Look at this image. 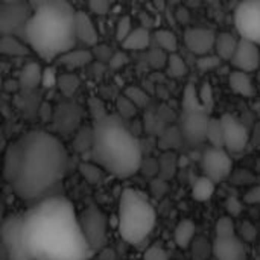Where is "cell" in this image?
Returning <instances> with one entry per match:
<instances>
[{"mask_svg": "<svg viewBox=\"0 0 260 260\" xmlns=\"http://www.w3.org/2000/svg\"><path fill=\"white\" fill-rule=\"evenodd\" d=\"M75 35L76 41H81L87 46H98L99 32L90 14L84 11L75 12Z\"/></svg>", "mask_w": 260, "mask_h": 260, "instance_id": "15", "label": "cell"}, {"mask_svg": "<svg viewBox=\"0 0 260 260\" xmlns=\"http://www.w3.org/2000/svg\"><path fill=\"white\" fill-rule=\"evenodd\" d=\"M0 53L8 56H23L29 53V47L18 38L12 35H5L0 38Z\"/></svg>", "mask_w": 260, "mask_h": 260, "instance_id": "23", "label": "cell"}, {"mask_svg": "<svg viewBox=\"0 0 260 260\" xmlns=\"http://www.w3.org/2000/svg\"><path fill=\"white\" fill-rule=\"evenodd\" d=\"M5 219H6V218H5V215H3V204L0 203V227H2V224L5 222Z\"/></svg>", "mask_w": 260, "mask_h": 260, "instance_id": "46", "label": "cell"}, {"mask_svg": "<svg viewBox=\"0 0 260 260\" xmlns=\"http://www.w3.org/2000/svg\"><path fill=\"white\" fill-rule=\"evenodd\" d=\"M69 169V152L53 134L41 129L15 139L6 151L3 174L14 193L37 201L52 192Z\"/></svg>", "mask_w": 260, "mask_h": 260, "instance_id": "1", "label": "cell"}, {"mask_svg": "<svg viewBox=\"0 0 260 260\" xmlns=\"http://www.w3.org/2000/svg\"><path fill=\"white\" fill-rule=\"evenodd\" d=\"M239 235H241V241L244 242H253L256 238H257V235H259V232H257V229L253 225V224H250V222H244L242 225H241V229H239Z\"/></svg>", "mask_w": 260, "mask_h": 260, "instance_id": "39", "label": "cell"}, {"mask_svg": "<svg viewBox=\"0 0 260 260\" xmlns=\"http://www.w3.org/2000/svg\"><path fill=\"white\" fill-rule=\"evenodd\" d=\"M166 61H168V55L163 50H160V49H155V50H152L149 53V62L155 69L166 67Z\"/></svg>", "mask_w": 260, "mask_h": 260, "instance_id": "42", "label": "cell"}, {"mask_svg": "<svg viewBox=\"0 0 260 260\" xmlns=\"http://www.w3.org/2000/svg\"><path fill=\"white\" fill-rule=\"evenodd\" d=\"M192 250H193V259L198 260V256L201 253V260H206L212 253V245L206 239H195L192 244Z\"/></svg>", "mask_w": 260, "mask_h": 260, "instance_id": "36", "label": "cell"}, {"mask_svg": "<svg viewBox=\"0 0 260 260\" xmlns=\"http://www.w3.org/2000/svg\"><path fill=\"white\" fill-rule=\"evenodd\" d=\"M143 259L145 260H169V256L166 253L165 248L158 247V245H152L149 247L145 254H143Z\"/></svg>", "mask_w": 260, "mask_h": 260, "instance_id": "41", "label": "cell"}, {"mask_svg": "<svg viewBox=\"0 0 260 260\" xmlns=\"http://www.w3.org/2000/svg\"><path fill=\"white\" fill-rule=\"evenodd\" d=\"M126 61H128V58H126V55L123 53V52H117V53H113V56H111V59L108 61V64L111 66V69H120V67H123L125 64H126Z\"/></svg>", "mask_w": 260, "mask_h": 260, "instance_id": "44", "label": "cell"}, {"mask_svg": "<svg viewBox=\"0 0 260 260\" xmlns=\"http://www.w3.org/2000/svg\"><path fill=\"white\" fill-rule=\"evenodd\" d=\"M91 157L104 172L117 178H129L142 166V146L120 117L96 119L91 133Z\"/></svg>", "mask_w": 260, "mask_h": 260, "instance_id": "4", "label": "cell"}, {"mask_svg": "<svg viewBox=\"0 0 260 260\" xmlns=\"http://www.w3.org/2000/svg\"><path fill=\"white\" fill-rule=\"evenodd\" d=\"M215 40L216 34L206 27H189L184 32L186 47L198 58L210 55V52L215 49Z\"/></svg>", "mask_w": 260, "mask_h": 260, "instance_id": "12", "label": "cell"}, {"mask_svg": "<svg viewBox=\"0 0 260 260\" xmlns=\"http://www.w3.org/2000/svg\"><path fill=\"white\" fill-rule=\"evenodd\" d=\"M183 113H207L200 102L198 88L193 84H187L183 93Z\"/></svg>", "mask_w": 260, "mask_h": 260, "instance_id": "25", "label": "cell"}, {"mask_svg": "<svg viewBox=\"0 0 260 260\" xmlns=\"http://www.w3.org/2000/svg\"><path fill=\"white\" fill-rule=\"evenodd\" d=\"M0 241L5 244L9 260H34L29 254L24 238V218L14 215L0 227Z\"/></svg>", "mask_w": 260, "mask_h": 260, "instance_id": "7", "label": "cell"}, {"mask_svg": "<svg viewBox=\"0 0 260 260\" xmlns=\"http://www.w3.org/2000/svg\"><path fill=\"white\" fill-rule=\"evenodd\" d=\"M201 166L204 171V177L212 180L215 184L230 178L233 172V160L225 149H206V152L203 154Z\"/></svg>", "mask_w": 260, "mask_h": 260, "instance_id": "9", "label": "cell"}, {"mask_svg": "<svg viewBox=\"0 0 260 260\" xmlns=\"http://www.w3.org/2000/svg\"><path fill=\"white\" fill-rule=\"evenodd\" d=\"M206 140H209V143L212 145L210 148L224 149V133H222V125H221L219 117H210L209 119Z\"/></svg>", "mask_w": 260, "mask_h": 260, "instance_id": "26", "label": "cell"}, {"mask_svg": "<svg viewBox=\"0 0 260 260\" xmlns=\"http://www.w3.org/2000/svg\"><path fill=\"white\" fill-rule=\"evenodd\" d=\"M236 235H238V232H236L233 218L221 216L216 222V238H232Z\"/></svg>", "mask_w": 260, "mask_h": 260, "instance_id": "30", "label": "cell"}, {"mask_svg": "<svg viewBox=\"0 0 260 260\" xmlns=\"http://www.w3.org/2000/svg\"><path fill=\"white\" fill-rule=\"evenodd\" d=\"M230 62L235 67V70H239V72H244L248 75L253 73L254 70L259 69L260 66L259 46L239 38L238 47H236L235 55L232 56Z\"/></svg>", "mask_w": 260, "mask_h": 260, "instance_id": "11", "label": "cell"}, {"mask_svg": "<svg viewBox=\"0 0 260 260\" xmlns=\"http://www.w3.org/2000/svg\"><path fill=\"white\" fill-rule=\"evenodd\" d=\"M238 43H239V38L232 32H219V34H216V40H215L216 56L221 61H230L232 56L235 55Z\"/></svg>", "mask_w": 260, "mask_h": 260, "instance_id": "20", "label": "cell"}, {"mask_svg": "<svg viewBox=\"0 0 260 260\" xmlns=\"http://www.w3.org/2000/svg\"><path fill=\"white\" fill-rule=\"evenodd\" d=\"M93 61V53L88 49H72L67 53L61 55L56 62L62 67H66L67 70H76V69H82L85 66H88Z\"/></svg>", "mask_w": 260, "mask_h": 260, "instance_id": "16", "label": "cell"}, {"mask_svg": "<svg viewBox=\"0 0 260 260\" xmlns=\"http://www.w3.org/2000/svg\"><path fill=\"white\" fill-rule=\"evenodd\" d=\"M151 41H152V35L146 27H134L122 43V49L128 52H142L149 47Z\"/></svg>", "mask_w": 260, "mask_h": 260, "instance_id": "18", "label": "cell"}, {"mask_svg": "<svg viewBox=\"0 0 260 260\" xmlns=\"http://www.w3.org/2000/svg\"><path fill=\"white\" fill-rule=\"evenodd\" d=\"M229 84H230V88L233 90V93H236L242 98H253L256 93L254 81H253L251 75H248V73L233 70L229 76Z\"/></svg>", "mask_w": 260, "mask_h": 260, "instance_id": "17", "label": "cell"}, {"mask_svg": "<svg viewBox=\"0 0 260 260\" xmlns=\"http://www.w3.org/2000/svg\"><path fill=\"white\" fill-rule=\"evenodd\" d=\"M225 209H227V216L230 218H235V216H239L244 210V206H242V201L238 200L236 197H230L227 201H225Z\"/></svg>", "mask_w": 260, "mask_h": 260, "instance_id": "40", "label": "cell"}, {"mask_svg": "<svg viewBox=\"0 0 260 260\" xmlns=\"http://www.w3.org/2000/svg\"><path fill=\"white\" fill-rule=\"evenodd\" d=\"M197 236V225L192 219H183L177 224L174 230V241L178 248L189 250Z\"/></svg>", "mask_w": 260, "mask_h": 260, "instance_id": "19", "label": "cell"}, {"mask_svg": "<svg viewBox=\"0 0 260 260\" xmlns=\"http://www.w3.org/2000/svg\"><path fill=\"white\" fill-rule=\"evenodd\" d=\"M58 85V72L53 66H47L41 73V87L46 90H52Z\"/></svg>", "mask_w": 260, "mask_h": 260, "instance_id": "33", "label": "cell"}, {"mask_svg": "<svg viewBox=\"0 0 260 260\" xmlns=\"http://www.w3.org/2000/svg\"><path fill=\"white\" fill-rule=\"evenodd\" d=\"M79 174L88 184H101L104 180V171L93 161H82L79 165Z\"/></svg>", "mask_w": 260, "mask_h": 260, "instance_id": "27", "label": "cell"}, {"mask_svg": "<svg viewBox=\"0 0 260 260\" xmlns=\"http://www.w3.org/2000/svg\"><path fill=\"white\" fill-rule=\"evenodd\" d=\"M111 3L110 2H102V0H94V2H90L88 3V9L91 14L98 15V17H104L107 14H110L111 11Z\"/></svg>", "mask_w": 260, "mask_h": 260, "instance_id": "37", "label": "cell"}, {"mask_svg": "<svg viewBox=\"0 0 260 260\" xmlns=\"http://www.w3.org/2000/svg\"><path fill=\"white\" fill-rule=\"evenodd\" d=\"M219 120L224 133V149L229 154L242 152L250 140V133L245 125L232 114H222Z\"/></svg>", "mask_w": 260, "mask_h": 260, "instance_id": "10", "label": "cell"}, {"mask_svg": "<svg viewBox=\"0 0 260 260\" xmlns=\"http://www.w3.org/2000/svg\"><path fill=\"white\" fill-rule=\"evenodd\" d=\"M198 98H200V102L206 111H209L213 107V90H212V85L209 82H204L201 85V88L198 90Z\"/></svg>", "mask_w": 260, "mask_h": 260, "instance_id": "35", "label": "cell"}, {"mask_svg": "<svg viewBox=\"0 0 260 260\" xmlns=\"http://www.w3.org/2000/svg\"><path fill=\"white\" fill-rule=\"evenodd\" d=\"M219 66H221V59L216 55H206L197 59V67L201 72H210V70L218 69Z\"/></svg>", "mask_w": 260, "mask_h": 260, "instance_id": "34", "label": "cell"}, {"mask_svg": "<svg viewBox=\"0 0 260 260\" xmlns=\"http://www.w3.org/2000/svg\"><path fill=\"white\" fill-rule=\"evenodd\" d=\"M134 27H133V21H131V18L129 17H120L119 20H117V24H116V30H114V35H116V40L122 44L123 41H125V38L131 34V30H133Z\"/></svg>", "mask_w": 260, "mask_h": 260, "instance_id": "32", "label": "cell"}, {"mask_svg": "<svg viewBox=\"0 0 260 260\" xmlns=\"http://www.w3.org/2000/svg\"><path fill=\"white\" fill-rule=\"evenodd\" d=\"M166 69H168V75L171 78H183L187 73V66L186 61L178 55V53H172L168 55V61H166Z\"/></svg>", "mask_w": 260, "mask_h": 260, "instance_id": "28", "label": "cell"}, {"mask_svg": "<svg viewBox=\"0 0 260 260\" xmlns=\"http://www.w3.org/2000/svg\"><path fill=\"white\" fill-rule=\"evenodd\" d=\"M0 260H9L8 257V251H6V247H5V244L0 241Z\"/></svg>", "mask_w": 260, "mask_h": 260, "instance_id": "45", "label": "cell"}, {"mask_svg": "<svg viewBox=\"0 0 260 260\" xmlns=\"http://www.w3.org/2000/svg\"><path fill=\"white\" fill-rule=\"evenodd\" d=\"M78 225L88 250H101L107 241V216L96 206H88L78 216Z\"/></svg>", "mask_w": 260, "mask_h": 260, "instance_id": "6", "label": "cell"}, {"mask_svg": "<svg viewBox=\"0 0 260 260\" xmlns=\"http://www.w3.org/2000/svg\"><path fill=\"white\" fill-rule=\"evenodd\" d=\"M215 190H216V184L212 180H209L207 177L203 175L195 181L193 189H192V197L198 203H206L213 197Z\"/></svg>", "mask_w": 260, "mask_h": 260, "instance_id": "24", "label": "cell"}, {"mask_svg": "<svg viewBox=\"0 0 260 260\" xmlns=\"http://www.w3.org/2000/svg\"><path fill=\"white\" fill-rule=\"evenodd\" d=\"M117 108H119L120 116L125 117V119H129V117L136 116V113H137V108L125 96H120V99L117 102Z\"/></svg>", "mask_w": 260, "mask_h": 260, "instance_id": "38", "label": "cell"}, {"mask_svg": "<svg viewBox=\"0 0 260 260\" xmlns=\"http://www.w3.org/2000/svg\"><path fill=\"white\" fill-rule=\"evenodd\" d=\"M233 21L241 40L260 47V0L239 3L235 9Z\"/></svg>", "mask_w": 260, "mask_h": 260, "instance_id": "8", "label": "cell"}, {"mask_svg": "<svg viewBox=\"0 0 260 260\" xmlns=\"http://www.w3.org/2000/svg\"><path fill=\"white\" fill-rule=\"evenodd\" d=\"M155 224L157 212L149 198L137 189H123L117 210V230L120 238L131 245H137L152 233Z\"/></svg>", "mask_w": 260, "mask_h": 260, "instance_id": "5", "label": "cell"}, {"mask_svg": "<svg viewBox=\"0 0 260 260\" xmlns=\"http://www.w3.org/2000/svg\"><path fill=\"white\" fill-rule=\"evenodd\" d=\"M244 203L251 204V206H260V186L251 187V189L244 195Z\"/></svg>", "mask_w": 260, "mask_h": 260, "instance_id": "43", "label": "cell"}, {"mask_svg": "<svg viewBox=\"0 0 260 260\" xmlns=\"http://www.w3.org/2000/svg\"><path fill=\"white\" fill-rule=\"evenodd\" d=\"M125 98L136 107V108H142L145 105H148L149 102V96L140 88V87H128L125 91Z\"/></svg>", "mask_w": 260, "mask_h": 260, "instance_id": "31", "label": "cell"}, {"mask_svg": "<svg viewBox=\"0 0 260 260\" xmlns=\"http://www.w3.org/2000/svg\"><path fill=\"white\" fill-rule=\"evenodd\" d=\"M41 73L43 69L38 62L26 64L20 72V85L27 90L37 88L38 85H41Z\"/></svg>", "mask_w": 260, "mask_h": 260, "instance_id": "21", "label": "cell"}, {"mask_svg": "<svg viewBox=\"0 0 260 260\" xmlns=\"http://www.w3.org/2000/svg\"><path fill=\"white\" fill-rule=\"evenodd\" d=\"M75 12L67 2L37 3L23 27L27 47L49 62L75 49Z\"/></svg>", "mask_w": 260, "mask_h": 260, "instance_id": "3", "label": "cell"}, {"mask_svg": "<svg viewBox=\"0 0 260 260\" xmlns=\"http://www.w3.org/2000/svg\"><path fill=\"white\" fill-rule=\"evenodd\" d=\"M24 218V238L34 260H85L90 251L73 218L61 200H50Z\"/></svg>", "mask_w": 260, "mask_h": 260, "instance_id": "2", "label": "cell"}, {"mask_svg": "<svg viewBox=\"0 0 260 260\" xmlns=\"http://www.w3.org/2000/svg\"><path fill=\"white\" fill-rule=\"evenodd\" d=\"M212 253L216 260H247L244 242L236 236L216 238L212 244Z\"/></svg>", "mask_w": 260, "mask_h": 260, "instance_id": "14", "label": "cell"}, {"mask_svg": "<svg viewBox=\"0 0 260 260\" xmlns=\"http://www.w3.org/2000/svg\"><path fill=\"white\" fill-rule=\"evenodd\" d=\"M79 84H81L79 82V78L75 73H72V72H67L64 75L58 76V88L66 96H72L78 90Z\"/></svg>", "mask_w": 260, "mask_h": 260, "instance_id": "29", "label": "cell"}, {"mask_svg": "<svg viewBox=\"0 0 260 260\" xmlns=\"http://www.w3.org/2000/svg\"><path fill=\"white\" fill-rule=\"evenodd\" d=\"M154 41L157 44V49L163 50L166 55H172V53H177V49H178V40L175 37V34L172 30H168V29H158L155 30L154 34Z\"/></svg>", "mask_w": 260, "mask_h": 260, "instance_id": "22", "label": "cell"}, {"mask_svg": "<svg viewBox=\"0 0 260 260\" xmlns=\"http://www.w3.org/2000/svg\"><path fill=\"white\" fill-rule=\"evenodd\" d=\"M207 113H183L181 116V134L183 137L193 145H198L206 140L207 125H209Z\"/></svg>", "mask_w": 260, "mask_h": 260, "instance_id": "13", "label": "cell"}]
</instances>
